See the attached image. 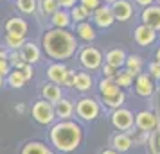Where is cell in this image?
Returning <instances> with one entry per match:
<instances>
[{
  "instance_id": "1",
  "label": "cell",
  "mask_w": 160,
  "mask_h": 154,
  "mask_svg": "<svg viewBox=\"0 0 160 154\" xmlns=\"http://www.w3.org/2000/svg\"><path fill=\"white\" fill-rule=\"evenodd\" d=\"M49 142L54 151L70 154L83 142V127L74 120H58L51 125Z\"/></svg>"
},
{
  "instance_id": "2",
  "label": "cell",
  "mask_w": 160,
  "mask_h": 154,
  "mask_svg": "<svg viewBox=\"0 0 160 154\" xmlns=\"http://www.w3.org/2000/svg\"><path fill=\"white\" fill-rule=\"evenodd\" d=\"M78 40L70 30L65 29H51L42 38V49L51 59L56 61H67L70 59L78 50Z\"/></svg>"
},
{
  "instance_id": "3",
  "label": "cell",
  "mask_w": 160,
  "mask_h": 154,
  "mask_svg": "<svg viewBox=\"0 0 160 154\" xmlns=\"http://www.w3.org/2000/svg\"><path fill=\"white\" fill-rule=\"evenodd\" d=\"M74 113L85 120V122H92L101 115V104L97 102L94 97H81L78 102L74 104Z\"/></svg>"
},
{
  "instance_id": "4",
  "label": "cell",
  "mask_w": 160,
  "mask_h": 154,
  "mask_svg": "<svg viewBox=\"0 0 160 154\" xmlns=\"http://www.w3.org/2000/svg\"><path fill=\"white\" fill-rule=\"evenodd\" d=\"M31 115L34 118V122L40 125H52L56 122V113H54V104L47 102L43 99H40L32 104L31 108Z\"/></svg>"
},
{
  "instance_id": "5",
  "label": "cell",
  "mask_w": 160,
  "mask_h": 154,
  "mask_svg": "<svg viewBox=\"0 0 160 154\" xmlns=\"http://www.w3.org/2000/svg\"><path fill=\"white\" fill-rule=\"evenodd\" d=\"M78 59H79V65L85 68V70H90V72H95L102 66V52L99 49H95L92 45L88 47H83L78 54Z\"/></svg>"
},
{
  "instance_id": "6",
  "label": "cell",
  "mask_w": 160,
  "mask_h": 154,
  "mask_svg": "<svg viewBox=\"0 0 160 154\" xmlns=\"http://www.w3.org/2000/svg\"><path fill=\"white\" fill-rule=\"evenodd\" d=\"M110 120H112V125L115 127L117 131H131L133 125H135V117L130 110L126 108H119V110H113L112 115H110Z\"/></svg>"
},
{
  "instance_id": "7",
  "label": "cell",
  "mask_w": 160,
  "mask_h": 154,
  "mask_svg": "<svg viewBox=\"0 0 160 154\" xmlns=\"http://www.w3.org/2000/svg\"><path fill=\"white\" fill-rule=\"evenodd\" d=\"M90 16L94 20L95 27H99V29H110L113 25V22H115L113 13H112V7H110L108 4H102L101 7H97Z\"/></svg>"
},
{
  "instance_id": "8",
  "label": "cell",
  "mask_w": 160,
  "mask_h": 154,
  "mask_svg": "<svg viewBox=\"0 0 160 154\" xmlns=\"http://www.w3.org/2000/svg\"><path fill=\"white\" fill-rule=\"evenodd\" d=\"M140 23L153 30H160V6L153 4L149 7H144L140 13Z\"/></svg>"
},
{
  "instance_id": "9",
  "label": "cell",
  "mask_w": 160,
  "mask_h": 154,
  "mask_svg": "<svg viewBox=\"0 0 160 154\" xmlns=\"http://www.w3.org/2000/svg\"><path fill=\"white\" fill-rule=\"evenodd\" d=\"M20 56H22V61H25L27 65L34 66L42 61V49L38 47L34 41H25L20 49Z\"/></svg>"
},
{
  "instance_id": "10",
  "label": "cell",
  "mask_w": 160,
  "mask_h": 154,
  "mask_svg": "<svg viewBox=\"0 0 160 154\" xmlns=\"http://www.w3.org/2000/svg\"><path fill=\"white\" fill-rule=\"evenodd\" d=\"M157 30L149 29V27H146V25H137L135 29H133V40H135V43L140 45V47H149L157 41Z\"/></svg>"
},
{
  "instance_id": "11",
  "label": "cell",
  "mask_w": 160,
  "mask_h": 154,
  "mask_svg": "<svg viewBox=\"0 0 160 154\" xmlns=\"http://www.w3.org/2000/svg\"><path fill=\"white\" fill-rule=\"evenodd\" d=\"M4 29H6V34H11V36H16V38H25L27 30H29V23L20 16H13L6 22Z\"/></svg>"
},
{
  "instance_id": "12",
  "label": "cell",
  "mask_w": 160,
  "mask_h": 154,
  "mask_svg": "<svg viewBox=\"0 0 160 154\" xmlns=\"http://www.w3.org/2000/svg\"><path fill=\"white\" fill-rule=\"evenodd\" d=\"M67 72H68V66L61 61H54L47 66V79L49 82H54L58 86H63V81L67 77Z\"/></svg>"
},
{
  "instance_id": "13",
  "label": "cell",
  "mask_w": 160,
  "mask_h": 154,
  "mask_svg": "<svg viewBox=\"0 0 160 154\" xmlns=\"http://www.w3.org/2000/svg\"><path fill=\"white\" fill-rule=\"evenodd\" d=\"M110 7H112L113 18L119 20V22H128L133 16V4H131V0H117Z\"/></svg>"
},
{
  "instance_id": "14",
  "label": "cell",
  "mask_w": 160,
  "mask_h": 154,
  "mask_svg": "<svg viewBox=\"0 0 160 154\" xmlns=\"http://www.w3.org/2000/svg\"><path fill=\"white\" fill-rule=\"evenodd\" d=\"M157 117L153 115L151 111H140L135 115V127L140 129L142 133H149L157 127Z\"/></svg>"
},
{
  "instance_id": "15",
  "label": "cell",
  "mask_w": 160,
  "mask_h": 154,
  "mask_svg": "<svg viewBox=\"0 0 160 154\" xmlns=\"http://www.w3.org/2000/svg\"><path fill=\"white\" fill-rule=\"evenodd\" d=\"M153 91H155V84H153V79L148 73H140L135 77V93L137 95L151 97Z\"/></svg>"
},
{
  "instance_id": "16",
  "label": "cell",
  "mask_w": 160,
  "mask_h": 154,
  "mask_svg": "<svg viewBox=\"0 0 160 154\" xmlns=\"http://www.w3.org/2000/svg\"><path fill=\"white\" fill-rule=\"evenodd\" d=\"M20 154H56L51 145H47L45 142L40 140H31L27 143H23L20 149Z\"/></svg>"
},
{
  "instance_id": "17",
  "label": "cell",
  "mask_w": 160,
  "mask_h": 154,
  "mask_svg": "<svg viewBox=\"0 0 160 154\" xmlns=\"http://www.w3.org/2000/svg\"><path fill=\"white\" fill-rule=\"evenodd\" d=\"M54 113H56V120H72L74 117V102L70 99H61L54 104Z\"/></svg>"
},
{
  "instance_id": "18",
  "label": "cell",
  "mask_w": 160,
  "mask_h": 154,
  "mask_svg": "<svg viewBox=\"0 0 160 154\" xmlns=\"http://www.w3.org/2000/svg\"><path fill=\"white\" fill-rule=\"evenodd\" d=\"M42 99L47 100V102H51V104H56L58 100L63 99L61 86L54 84V82H43L42 84Z\"/></svg>"
},
{
  "instance_id": "19",
  "label": "cell",
  "mask_w": 160,
  "mask_h": 154,
  "mask_svg": "<svg viewBox=\"0 0 160 154\" xmlns=\"http://www.w3.org/2000/svg\"><path fill=\"white\" fill-rule=\"evenodd\" d=\"M126 52L122 50V49H119V47H115V49H110L106 54H104V63L110 66H113V68H117V70H121L124 66V61H126Z\"/></svg>"
},
{
  "instance_id": "20",
  "label": "cell",
  "mask_w": 160,
  "mask_h": 154,
  "mask_svg": "<svg viewBox=\"0 0 160 154\" xmlns=\"http://www.w3.org/2000/svg\"><path fill=\"white\" fill-rule=\"evenodd\" d=\"M133 145V142H131V134L130 133H117L115 136L112 138V147H113V151L117 152H128Z\"/></svg>"
},
{
  "instance_id": "21",
  "label": "cell",
  "mask_w": 160,
  "mask_h": 154,
  "mask_svg": "<svg viewBox=\"0 0 160 154\" xmlns=\"http://www.w3.org/2000/svg\"><path fill=\"white\" fill-rule=\"evenodd\" d=\"M142 68H144V59L140 58L138 54H130V56H126L124 70H128L133 77L140 75V73H142Z\"/></svg>"
},
{
  "instance_id": "22",
  "label": "cell",
  "mask_w": 160,
  "mask_h": 154,
  "mask_svg": "<svg viewBox=\"0 0 160 154\" xmlns=\"http://www.w3.org/2000/svg\"><path fill=\"white\" fill-rule=\"evenodd\" d=\"M94 86V77L87 72H76V81H74V88L85 93V91H90Z\"/></svg>"
},
{
  "instance_id": "23",
  "label": "cell",
  "mask_w": 160,
  "mask_h": 154,
  "mask_svg": "<svg viewBox=\"0 0 160 154\" xmlns=\"http://www.w3.org/2000/svg\"><path fill=\"white\" fill-rule=\"evenodd\" d=\"M76 34L83 40V41H94L97 38V30L90 22H81L76 25Z\"/></svg>"
},
{
  "instance_id": "24",
  "label": "cell",
  "mask_w": 160,
  "mask_h": 154,
  "mask_svg": "<svg viewBox=\"0 0 160 154\" xmlns=\"http://www.w3.org/2000/svg\"><path fill=\"white\" fill-rule=\"evenodd\" d=\"M51 23H52L54 29H67V27L72 23V20H70L68 11H65V9H58V11L51 16Z\"/></svg>"
},
{
  "instance_id": "25",
  "label": "cell",
  "mask_w": 160,
  "mask_h": 154,
  "mask_svg": "<svg viewBox=\"0 0 160 154\" xmlns=\"http://www.w3.org/2000/svg\"><path fill=\"white\" fill-rule=\"evenodd\" d=\"M97 88H99L101 97H110V95H115V93L121 91V88L117 86V82L113 79H106V77H102L101 81H99Z\"/></svg>"
},
{
  "instance_id": "26",
  "label": "cell",
  "mask_w": 160,
  "mask_h": 154,
  "mask_svg": "<svg viewBox=\"0 0 160 154\" xmlns=\"http://www.w3.org/2000/svg\"><path fill=\"white\" fill-rule=\"evenodd\" d=\"M124 100H126V93H124L122 90L115 93V95H110V97H101V102L108 108V110H119V108H122Z\"/></svg>"
},
{
  "instance_id": "27",
  "label": "cell",
  "mask_w": 160,
  "mask_h": 154,
  "mask_svg": "<svg viewBox=\"0 0 160 154\" xmlns=\"http://www.w3.org/2000/svg\"><path fill=\"white\" fill-rule=\"evenodd\" d=\"M6 82H8V84H9L13 90H20V88H23V86H25L27 79L23 77V73L20 72V70L11 68V72H9L8 77H6Z\"/></svg>"
},
{
  "instance_id": "28",
  "label": "cell",
  "mask_w": 160,
  "mask_h": 154,
  "mask_svg": "<svg viewBox=\"0 0 160 154\" xmlns=\"http://www.w3.org/2000/svg\"><path fill=\"white\" fill-rule=\"evenodd\" d=\"M70 20L76 23H81V22H88V18H90V11H87V9L83 7V6H79V4H76L72 9H70Z\"/></svg>"
},
{
  "instance_id": "29",
  "label": "cell",
  "mask_w": 160,
  "mask_h": 154,
  "mask_svg": "<svg viewBox=\"0 0 160 154\" xmlns=\"http://www.w3.org/2000/svg\"><path fill=\"white\" fill-rule=\"evenodd\" d=\"M113 81L117 82V86H119V88L122 90V88H130L131 84H133V81H135V77H133L128 70H119L117 75L113 77Z\"/></svg>"
},
{
  "instance_id": "30",
  "label": "cell",
  "mask_w": 160,
  "mask_h": 154,
  "mask_svg": "<svg viewBox=\"0 0 160 154\" xmlns=\"http://www.w3.org/2000/svg\"><path fill=\"white\" fill-rule=\"evenodd\" d=\"M16 7L22 11L23 15H32L38 7L36 0H16Z\"/></svg>"
},
{
  "instance_id": "31",
  "label": "cell",
  "mask_w": 160,
  "mask_h": 154,
  "mask_svg": "<svg viewBox=\"0 0 160 154\" xmlns=\"http://www.w3.org/2000/svg\"><path fill=\"white\" fill-rule=\"evenodd\" d=\"M4 43H6V47L9 50H20L22 45L25 43V38H16V36H11V34H6L4 36Z\"/></svg>"
},
{
  "instance_id": "32",
  "label": "cell",
  "mask_w": 160,
  "mask_h": 154,
  "mask_svg": "<svg viewBox=\"0 0 160 154\" xmlns=\"http://www.w3.org/2000/svg\"><path fill=\"white\" fill-rule=\"evenodd\" d=\"M40 6H42V13L47 15V16H52L59 9V6H58V2H56V0H42V2H40Z\"/></svg>"
},
{
  "instance_id": "33",
  "label": "cell",
  "mask_w": 160,
  "mask_h": 154,
  "mask_svg": "<svg viewBox=\"0 0 160 154\" xmlns=\"http://www.w3.org/2000/svg\"><path fill=\"white\" fill-rule=\"evenodd\" d=\"M11 68H16V70H20V72L23 73V77H25L27 81H31V79H32V75H34V72H32V66L27 65L25 61H18V63H15V65L11 66Z\"/></svg>"
},
{
  "instance_id": "34",
  "label": "cell",
  "mask_w": 160,
  "mask_h": 154,
  "mask_svg": "<svg viewBox=\"0 0 160 154\" xmlns=\"http://www.w3.org/2000/svg\"><path fill=\"white\" fill-rule=\"evenodd\" d=\"M9 72H11V65H9V59H8V52L0 50V75L8 77Z\"/></svg>"
},
{
  "instance_id": "35",
  "label": "cell",
  "mask_w": 160,
  "mask_h": 154,
  "mask_svg": "<svg viewBox=\"0 0 160 154\" xmlns=\"http://www.w3.org/2000/svg\"><path fill=\"white\" fill-rule=\"evenodd\" d=\"M79 6H83V7L87 9V11H90V13H94L97 7L102 6V0H79Z\"/></svg>"
},
{
  "instance_id": "36",
  "label": "cell",
  "mask_w": 160,
  "mask_h": 154,
  "mask_svg": "<svg viewBox=\"0 0 160 154\" xmlns=\"http://www.w3.org/2000/svg\"><path fill=\"white\" fill-rule=\"evenodd\" d=\"M148 70H149V77L151 79H160V63H157V61H153V63H149L148 65Z\"/></svg>"
},
{
  "instance_id": "37",
  "label": "cell",
  "mask_w": 160,
  "mask_h": 154,
  "mask_svg": "<svg viewBox=\"0 0 160 154\" xmlns=\"http://www.w3.org/2000/svg\"><path fill=\"white\" fill-rule=\"evenodd\" d=\"M101 72H102V75L106 77V79H113L117 75V68H113V66H110V65H106V63H102V66H101Z\"/></svg>"
},
{
  "instance_id": "38",
  "label": "cell",
  "mask_w": 160,
  "mask_h": 154,
  "mask_svg": "<svg viewBox=\"0 0 160 154\" xmlns=\"http://www.w3.org/2000/svg\"><path fill=\"white\" fill-rule=\"evenodd\" d=\"M74 81H76V70L68 68L67 77H65V81H63V86H67V88H74Z\"/></svg>"
},
{
  "instance_id": "39",
  "label": "cell",
  "mask_w": 160,
  "mask_h": 154,
  "mask_svg": "<svg viewBox=\"0 0 160 154\" xmlns=\"http://www.w3.org/2000/svg\"><path fill=\"white\" fill-rule=\"evenodd\" d=\"M56 2H58V6L61 9H72L74 6H76V4H78V2H79V0H56Z\"/></svg>"
},
{
  "instance_id": "40",
  "label": "cell",
  "mask_w": 160,
  "mask_h": 154,
  "mask_svg": "<svg viewBox=\"0 0 160 154\" xmlns=\"http://www.w3.org/2000/svg\"><path fill=\"white\" fill-rule=\"evenodd\" d=\"M135 4L144 9V7H149V6H153V4H155V0H135Z\"/></svg>"
},
{
  "instance_id": "41",
  "label": "cell",
  "mask_w": 160,
  "mask_h": 154,
  "mask_svg": "<svg viewBox=\"0 0 160 154\" xmlns=\"http://www.w3.org/2000/svg\"><path fill=\"white\" fill-rule=\"evenodd\" d=\"M25 110H27V108H25V104H16V106H15V111H16V113H20V115H23Z\"/></svg>"
},
{
  "instance_id": "42",
  "label": "cell",
  "mask_w": 160,
  "mask_h": 154,
  "mask_svg": "<svg viewBox=\"0 0 160 154\" xmlns=\"http://www.w3.org/2000/svg\"><path fill=\"white\" fill-rule=\"evenodd\" d=\"M101 154H119V152L113 151V149H104V151H101Z\"/></svg>"
},
{
  "instance_id": "43",
  "label": "cell",
  "mask_w": 160,
  "mask_h": 154,
  "mask_svg": "<svg viewBox=\"0 0 160 154\" xmlns=\"http://www.w3.org/2000/svg\"><path fill=\"white\" fill-rule=\"evenodd\" d=\"M155 61H157V63H160V47L157 49V52H155Z\"/></svg>"
},
{
  "instance_id": "44",
  "label": "cell",
  "mask_w": 160,
  "mask_h": 154,
  "mask_svg": "<svg viewBox=\"0 0 160 154\" xmlns=\"http://www.w3.org/2000/svg\"><path fill=\"white\" fill-rule=\"evenodd\" d=\"M102 2H106V4H108V6H112V4H113V2H117V0H102Z\"/></svg>"
},
{
  "instance_id": "45",
  "label": "cell",
  "mask_w": 160,
  "mask_h": 154,
  "mask_svg": "<svg viewBox=\"0 0 160 154\" xmlns=\"http://www.w3.org/2000/svg\"><path fill=\"white\" fill-rule=\"evenodd\" d=\"M4 81H6V77H2V75H0V86L4 84Z\"/></svg>"
},
{
  "instance_id": "46",
  "label": "cell",
  "mask_w": 160,
  "mask_h": 154,
  "mask_svg": "<svg viewBox=\"0 0 160 154\" xmlns=\"http://www.w3.org/2000/svg\"><path fill=\"white\" fill-rule=\"evenodd\" d=\"M158 147H160V138H158Z\"/></svg>"
}]
</instances>
